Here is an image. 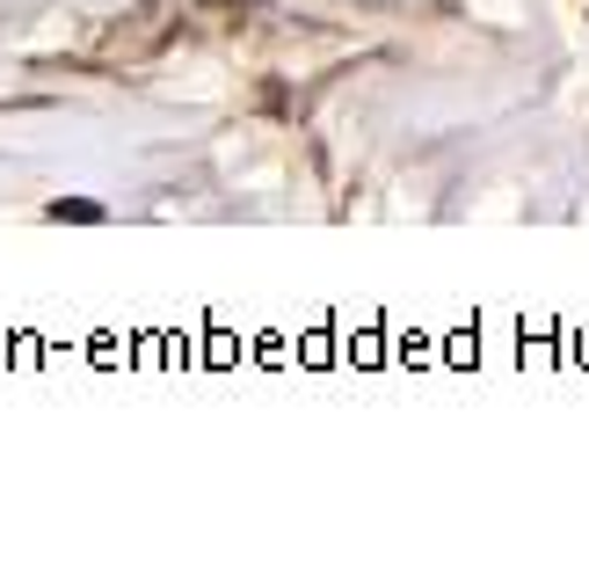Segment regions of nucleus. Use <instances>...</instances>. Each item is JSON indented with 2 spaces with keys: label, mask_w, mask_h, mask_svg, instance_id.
<instances>
[{
  "label": "nucleus",
  "mask_w": 589,
  "mask_h": 561,
  "mask_svg": "<svg viewBox=\"0 0 589 561\" xmlns=\"http://www.w3.org/2000/svg\"><path fill=\"white\" fill-rule=\"evenodd\" d=\"M168 8H139V15H124L117 22V37H109V52L117 59H139V52H154V44H168Z\"/></svg>",
  "instance_id": "1"
},
{
  "label": "nucleus",
  "mask_w": 589,
  "mask_h": 561,
  "mask_svg": "<svg viewBox=\"0 0 589 561\" xmlns=\"http://www.w3.org/2000/svg\"><path fill=\"white\" fill-rule=\"evenodd\" d=\"M44 219H59V227H66V219H73V227H103L109 211L95 205V197H52V205H44Z\"/></svg>",
  "instance_id": "2"
}]
</instances>
